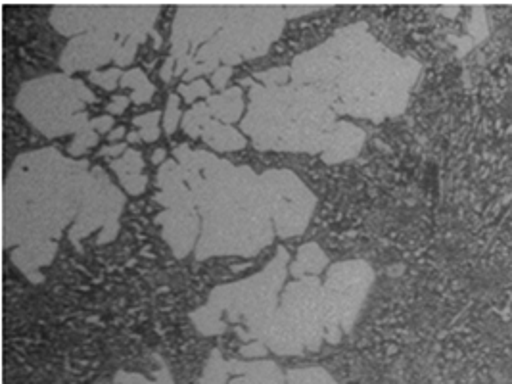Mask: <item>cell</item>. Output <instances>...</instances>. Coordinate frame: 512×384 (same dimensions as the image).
Masks as SVG:
<instances>
[{
  "instance_id": "obj_1",
  "label": "cell",
  "mask_w": 512,
  "mask_h": 384,
  "mask_svg": "<svg viewBox=\"0 0 512 384\" xmlns=\"http://www.w3.org/2000/svg\"><path fill=\"white\" fill-rule=\"evenodd\" d=\"M290 72L294 83L319 89L336 114L380 123L407 110L422 66L382 45L367 24H353L300 54Z\"/></svg>"
},
{
  "instance_id": "obj_5",
  "label": "cell",
  "mask_w": 512,
  "mask_h": 384,
  "mask_svg": "<svg viewBox=\"0 0 512 384\" xmlns=\"http://www.w3.org/2000/svg\"><path fill=\"white\" fill-rule=\"evenodd\" d=\"M290 256L286 248H277V256L265 265L261 273H256L244 281L233 285H221L211 290L206 306L190 313V321L200 335L215 336L227 333L223 315L231 323H242L238 336L246 342L263 340L271 327V321L279 310V292L290 271Z\"/></svg>"
},
{
  "instance_id": "obj_15",
  "label": "cell",
  "mask_w": 512,
  "mask_h": 384,
  "mask_svg": "<svg viewBox=\"0 0 512 384\" xmlns=\"http://www.w3.org/2000/svg\"><path fill=\"white\" fill-rule=\"evenodd\" d=\"M200 384H286V377L275 361L225 360L219 350H213Z\"/></svg>"
},
{
  "instance_id": "obj_24",
  "label": "cell",
  "mask_w": 512,
  "mask_h": 384,
  "mask_svg": "<svg viewBox=\"0 0 512 384\" xmlns=\"http://www.w3.org/2000/svg\"><path fill=\"white\" fill-rule=\"evenodd\" d=\"M163 112L154 110L148 112L144 116L133 118V125H137L140 131V137L144 143H154L160 139V120H162Z\"/></svg>"
},
{
  "instance_id": "obj_20",
  "label": "cell",
  "mask_w": 512,
  "mask_h": 384,
  "mask_svg": "<svg viewBox=\"0 0 512 384\" xmlns=\"http://www.w3.org/2000/svg\"><path fill=\"white\" fill-rule=\"evenodd\" d=\"M328 267V256L317 242H307L298 250L294 264L290 265V273L296 279L317 277Z\"/></svg>"
},
{
  "instance_id": "obj_28",
  "label": "cell",
  "mask_w": 512,
  "mask_h": 384,
  "mask_svg": "<svg viewBox=\"0 0 512 384\" xmlns=\"http://www.w3.org/2000/svg\"><path fill=\"white\" fill-rule=\"evenodd\" d=\"M177 95L183 96L185 102H188V104H194V102H196L198 98H202V96L210 98L211 85L208 81H204V79H196V81H192V83H181V85L177 87Z\"/></svg>"
},
{
  "instance_id": "obj_4",
  "label": "cell",
  "mask_w": 512,
  "mask_h": 384,
  "mask_svg": "<svg viewBox=\"0 0 512 384\" xmlns=\"http://www.w3.org/2000/svg\"><path fill=\"white\" fill-rule=\"evenodd\" d=\"M336 116L326 96L311 85L254 83L248 114L240 125L257 150L323 156L338 123Z\"/></svg>"
},
{
  "instance_id": "obj_32",
  "label": "cell",
  "mask_w": 512,
  "mask_h": 384,
  "mask_svg": "<svg viewBox=\"0 0 512 384\" xmlns=\"http://www.w3.org/2000/svg\"><path fill=\"white\" fill-rule=\"evenodd\" d=\"M231 75H233V68L221 66L217 72L211 75V85H213L219 93H223V91H227L225 87H227V83L231 81Z\"/></svg>"
},
{
  "instance_id": "obj_31",
  "label": "cell",
  "mask_w": 512,
  "mask_h": 384,
  "mask_svg": "<svg viewBox=\"0 0 512 384\" xmlns=\"http://www.w3.org/2000/svg\"><path fill=\"white\" fill-rule=\"evenodd\" d=\"M290 77H292L290 68H275V70H269V72L254 73V79L261 81L265 87H269V85H286Z\"/></svg>"
},
{
  "instance_id": "obj_30",
  "label": "cell",
  "mask_w": 512,
  "mask_h": 384,
  "mask_svg": "<svg viewBox=\"0 0 512 384\" xmlns=\"http://www.w3.org/2000/svg\"><path fill=\"white\" fill-rule=\"evenodd\" d=\"M98 143H100V135H98L96 131H87V133L75 135V139H73V143L70 144L68 152H70V156H73V158H79V156L87 154V150H89L91 146H96Z\"/></svg>"
},
{
  "instance_id": "obj_2",
  "label": "cell",
  "mask_w": 512,
  "mask_h": 384,
  "mask_svg": "<svg viewBox=\"0 0 512 384\" xmlns=\"http://www.w3.org/2000/svg\"><path fill=\"white\" fill-rule=\"evenodd\" d=\"M87 160H71L56 148L25 152L4 181V248L33 285L45 283L62 231L81 212L91 183Z\"/></svg>"
},
{
  "instance_id": "obj_22",
  "label": "cell",
  "mask_w": 512,
  "mask_h": 384,
  "mask_svg": "<svg viewBox=\"0 0 512 384\" xmlns=\"http://www.w3.org/2000/svg\"><path fill=\"white\" fill-rule=\"evenodd\" d=\"M286 384H338L323 367L294 369L286 375Z\"/></svg>"
},
{
  "instance_id": "obj_8",
  "label": "cell",
  "mask_w": 512,
  "mask_h": 384,
  "mask_svg": "<svg viewBox=\"0 0 512 384\" xmlns=\"http://www.w3.org/2000/svg\"><path fill=\"white\" fill-rule=\"evenodd\" d=\"M277 356H300L321 350L325 340L323 283L303 277L286 285L269 331L261 340Z\"/></svg>"
},
{
  "instance_id": "obj_36",
  "label": "cell",
  "mask_w": 512,
  "mask_h": 384,
  "mask_svg": "<svg viewBox=\"0 0 512 384\" xmlns=\"http://www.w3.org/2000/svg\"><path fill=\"white\" fill-rule=\"evenodd\" d=\"M127 150H129V148H127V144H110V146H102V148L98 150V156H108V158H114V160H117V158H121Z\"/></svg>"
},
{
  "instance_id": "obj_13",
  "label": "cell",
  "mask_w": 512,
  "mask_h": 384,
  "mask_svg": "<svg viewBox=\"0 0 512 384\" xmlns=\"http://www.w3.org/2000/svg\"><path fill=\"white\" fill-rule=\"evenodd\" d=\"M125 206V196L108 179L102 168H93L91 183L85 194L81 212L75 219L70 231V240L77 250H81V240L89 237L96 229H102L98 235V244H108L119 233V216Z\"/></svg>"
},
{
  "instance_id": "obj_39",
  "label": "cell",
  "mask_w": 512,
  "mask_h": 384,
  "mask_svg": "<svg viewBox=\"0 0 512 384\" xmlns=\"http://www.w3.org/2000/svg\"><path fill=\"white\" fill-rule=\"evenodd\" d=\"M125 135H127V129L121 125V127H116V129L108 135V141H112V143L116 144L117 141H121Z\"/></svg>"
},
{
  "instance_id": "obj_40",
  "label": "cell",
  "mask_w": 512,
  "mask_h": 384,
  "mask_svg": "<svg viewBox=\"0 0 512 384\" xmlns=\"http://www.w3.org/2000/svg\"><path fill=\"white\" fill-rule=\"evenodd\" d=\"M152 162L154 164H165L167 162V152L163 148H158L154 154H152Z\"/></svg>"
},
{
  "instance_id": "obj_29",
  "label": "cell",
  "mask_w": 512,
  "mask_h": 384,
  "mask_svg": "<svg viewBox=\"0 0 512 384\" xmlns=\"http://www.w3.org/2000/svg\"><path fill=\"white\" fill-rule=\"evenodd\" d=\"M121 77H123L121 68H112V70H106V72L89 73V81H91L93 85H98V87L104 89V91H116V87H119Z\"/></svg>"
},
{
  "instance_id": "obj_6",
  "label": "cell",
  "mask_w": 512,
  "mask_h": 384,
  "mask_svg": "<svg viewBox=\"0 0 512 384\" xmlns=\"http://www.w3.org/2000/svg\"><path fill=\"white\" fill-rule=\"evenodd\" d=\"M284 22L282 6H233L219 33L196 52L183 83H192L204 73H215L221 64L233 68L244 60L263 56L279 39Z\"/></svg>"
},
{
  "instance_id": "obj_11",
  "label": "cell",
  "mask_w": 512,
  "mask_h": 384,
  "mask_svg": "<svg viewBox=\"0 0 512 384\" xmlns=\"http://www.w3.org/2000/svg\"><path fill=\"white\" fill-rule=\"evenodd\" d=\"M373 283L374 269L363 260L340 262L326 271L323 317L328 344H338L353 329Z\"/></svg>"
},
{
  "instance_id": "obj_26",
  "label": "cell",
  "mask_w": 512,
  "mask_h": 384,
  "mask_svg": "<svg viewBox=\"0 0 512 384\" xmlns=\"http://www.w3.org/2000/svg\"><path fill=\"white\" fill-rule=\"evenodd\" d=\"M152 31L154 29H150V31H137L133 37L127 39L125 47L121 48V52H119V56L116 58V68H127V66L133 64V60L137 56V50H139L140 45L146 41V37Z\"/></svg>"
},
{
  "instance_id": "obj_35",
  "label": "cell",
  "mask_w": 512,
  "mask_h": 384,
  "mask_svg": "<svg viewBox=\"0 0 512 384\" xmlns=\"http://www.w3.org/2000/svg\"><path fill=\"white\" fill-rule=\"evenodd\" d=\"M131 104V96H114L112 102L108 104V114L110 116H121Z\"/></svg>"
},
{
  "instance_id": "obj_9",
  "label": "cell",
  "mask_w": 512,
  "mask_h": 384,
  "mask_svg": "<svg viewBox=\"0 0 512 384\" xmlns=\"http://www.w3.org/2000/svg\"><path fill=\"white\" fill-rule=\"evenodd\" d=\"M160 6H125L123 14L112 24L96 27L89 33L70 39L60 56V68L70 75L73 72H96L108 62H116L127 39L137 31L154 29V20Z\"/></svg>"
},
{
  "instance_id": "obj_41",
  "label": "cell",
  "mask_w": 512,
  "mask_h": 384,
  "mask_svg": "<svg viewBox=\"0 0 512 384\" xmlns=\"http://www.w3.org/2000/svg\"><path fill=\"white\" fill-rule=\"evenodd\" d=\"M139 141H142L140 133H137V131H129V133H127V143L135 144L139 143Z\"/></svg>"
},
{
  "instance_id": "obj_33",
  "label": "cell",
  "mask_w": 512,
  "mask_h": 384,
  "mask_svg": "<svg viewBox=\"0 0 512 384\" xmlns=\"http://www.w3.org/2000/svg\"><path fill=\"white\" fill-rule=\"evenodd\" d=\"M267 346L263 344V342H259V340H254V342H248L246 346H242L240 348V354L244 356V358H265L267 356Z\"/></svg>"
},
{
  "instance_id": "obj_38",
  "label": "cell",
  "mask_w": 512,
  "mask_h": 384,
  "mask_svg": "<svg viewBox=\"0 0 512 384\" xmlns=\"http://www.w3.org/2000/svg\"><path fill=\"white\" fill-rule=\"evenodd\" d=\"M319 6H290V8H284L286 12V18H296V16H303V14H309L313 10H317Z\"/></svg>"
},
{
  "instance_id": "obj_14",
  "label": "cell",
  "mask_w": 512,
  "mask_h": 384,
  "mask_svg": "<svg viewBox=\"0 0 512 384\" xmlns=\"http://www.w3.org/2000/svg\"><path fill=\"white\" fill-rule=\"evenodd\" d=\"M233 6H183L171 33V56L177 60L175 75H185L196 52L210 43L225 25Z\"/></svg>"
},
{
  "instance_id": "obj_7",
  "label": "cell",
  "mask_w": 512,
  "mask_h": 384,
  "mask_svg": "<svg viewBox=\"0 0 512 384\" xmlns=\"http://www.w3.org/2000/svg\"><path fill=\"white\" fill-rule=\"evenodd\" d=\"M96 102L93 91L70 75L52 73L27 81L16 98V108L48 139L94 131L85 104Z\"/></svg>"
},
{
  "instance_id": "obj_12",
  "label": "cell",
  "mask_w": 512,
  "mask_h": 384,
  "mask_svg": "<svg viewBox=\"0 0 512 384\" xmlns=\"http://www.w3.org/2000/svg\"><path fill=\"white\" fill-rule=\"evenodd\" d=\"M269 198L271 216L279 239H292L307 229L317 198L302 179L290 169H269L261 173Z\"/></svg>"
},
{
  "instance_id": "obj_23",
  "label": "cell",
  "mask_w": 512,
  "mask_h": 384,
  "mask_svg": "<svg viewBox=\"0 0 512 384\" xmlns=\"http://www.w3.org/2000/svg\"><path fill=\"white\" fill-rule=\"evenodd\" d=\"M211 112L206 102H200V104H194L187 114L183 116V129L187 133L188 137L192 139H200L202 137V125L204 121L210 118Z\"/></svg>"
},
{
  "instance_id": "obj_27",
  "label": "cell",
  "mask_w": 512,
  "mask_h": 384,
  "mask_svg": "<svg viewBox=\"0 0 512 384\" xmlns=\"http://www.w3.org/2000/svg\"><path fill=\"white\" fill-rule=\"evenodd\" d=\"M181 121H183L181 98L175 93V95H169V98H167V106H165V112H163V129H165V133L173 135Z\"/></svg>"
},
{
  "instance_id": "obj_25",
  "label": "cell",
  "mask_w": 512,
  "mask_h": 384,
  "mask_svg": "<svg viewBox=\"0 0 512 384\" xmlns=\"http://www.w3.org/2000/svg\"><path fill=\"white\" fill-rule=\"evenodd\" d=\"M116 384H175L173 377H171V371L169 367L160 361V371L154 375V379H148L140 373H117Z\"/></svg>"
},
{
  "instance_id": "obj_3",
  "label": "cell",
  "mask_w": 512,
  "mask_h": 384,
  "mask_svg": "<svg viewBox=\"0 0 512 384\" xmlns=\"http://www.w3.org/2000/svg\"><path fill=\"white\" fill-rule=\"evenodd\" d=\"M173 154L200 214L198 262L213 256L254 258L273 242L277 231L261 175L187 144Z\"/></svg>"
},
{
  "instance_id": "obj_10",
  "label": "cell",
  "mask_w": 512,
  "mask_h": 384,
  "mask_svg": "<svg viewBox=\"0 0 512 384\" xmlns=\"http://www.w3.org/2000/svg\"><path fill=\"white\" fill-rule=\"evenodd\" d=\"M158 189L156 202L162 204L156 223L162 225V237L175 258L183 260L196 248L202 223L194 202V194L185 181V173L177 160H167L158 171Z\"/></svg>"
},
{
  "instance_id": "obj_16",
  "label": "cell",
  "mask_w": 512,
  "mask_h": 384,
  "mask_svg": "<svg viewBox=\"0 0 512 384\" xmlns=\"http://www.w3.org/2000/svg\"><path fill=\"white\" fill-rule=\"evenodd\" d=\"M365 141H367V133L363 129H359L350 121H338L334 127L330 144L321 158L325 164L348 162L361 152Z\"/></svg>"
},
{
  "instance_id": "obj_34",
  "label": "cell",
  "mask_w": 512,
  "mask_h": 384,
  "mask_svg": "<svg viewBox=\"0 0 512 384\" xmlns=\"http://www.w3.org/2000/svg\"><path fill=\"white\" fill-rule=\"evenodd\" d=\"M91 127H93L94 131L98 133V135H110L116 127H114V116H100V118H94L91 120Z\"/></svg>"
},
{
  "instance_id": "obj_17",
  "label": "cell",
  "mask_w": 512,
  "mask_h": 384,
  "mask_svg": "<svg viewBox=\"0 0 512 384\" xmlns=\"http://www.w3.org/2000/svg\"><path fill=\"white\" fill-rule=\"evenodd\" d=\"M110 168L119 177V183L129 194L140 196L142 192L146 191L148 177L142 173L144 171V158H142L139 150L129 148L121 158H117L110 164Z\"/></svg>"
},
{
  "instance_id": "obj_37",
  "label": "cell",
  "mask_w": 512,
  "mask_h": 384,
  "mask_svg": "<svg viewBox=\"0 0 512 384\" xmlns=\"http://www.w3.org/2000/svg\"><path fill=\"white\" fill-rule=\"evenodd\" d=\"M175 70H177V60H175L173 56H169V58L163 62L162 72H160L162 81L169 83V81L175 77Z\"/></svg>"
},
{
  "instance_id": "obj_19",
  "label": "cell",
  "mask_w": 512,
  "mask_h": 384,
  "mask_svg": "<svg viewBox=\"0 0 512 384\" xmlns=\"http://www.w3.org/2000/svg\"><path fill=\"white\" fill-rule=\"evenodd\" d=\"M213 120L221 121L225 125H233L244 116V95L242 87H231L219 95H211L206 100Z\"/></svg>"
},
{
  "instance_id": "obj_18",
  "label": "cell",
  "mask_w": 512,
  "mask_h": 384,
  "mask_svg": "<svg viewBox=\"0 0 512 384\" xmlns=\"http://www.w3.org/2000/svg\"><path fill=\"white\" fill-rule=\"evenodd\" d=\"M202 139L217 152H233L246 146V137L236 131L233 125H225L210 116L202 125Z\"/></svg>"
},
{
  "instance_id": "obj_21",
  "label": "cell",
  "mask_w": 512,
  "mask_h": 384,
  "mask_svg": "<svg viewBox=\"0 0 512 384\" xmlns=\"http://www.w3.org/2000/svg\"><path fill=\"white\" fill-rule=\"evenodd\" d=\"M119 87H127V89H133V95H131V102L135 104H146L152 100V96L156 93V87L150 83V79L146 77V73L135 68V70H127L123 73L121 81H119Z\"/></svg>"
}]
</instances>
